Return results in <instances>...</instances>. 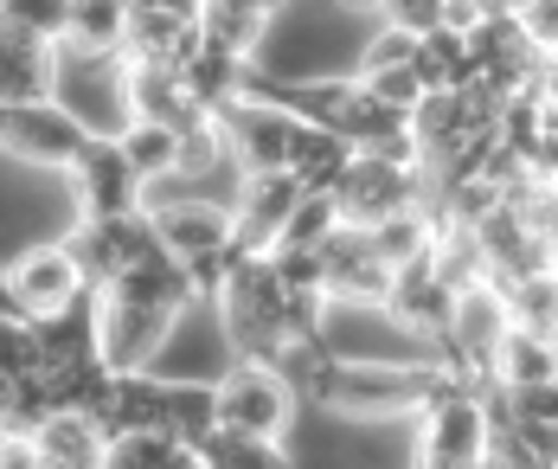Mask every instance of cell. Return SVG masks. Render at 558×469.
<instances>
[{
    "mask_svg": "<svg viewBox=\"0 0 558 469\" xmlns=\"http://www.w3.org/2000/svg\"><path fill=\"white\" fill-rule=\"evenodd\" d=\"M386 309L391 322H404L424 348L437 341L449 328V309H456V290H449L444 277L430 270V257H417V264H398L391 270V290H386Z\"/></svg>",
    "mask_w": 558,
    "mask_h": 469,
    "instance_id": "12",
    "label": "cell"
},
{
    "mask_svg": "<svg viewBox=\"0 0 558 469\" xmlns=\"http://www.w3.org/2000/svg\"><path fill=\"white\" fill-rule=\"evenodd\" d=\"M90 309H97V353L116 373L155 366L173 322H180V309H155V302H135V296H116V290H90Z\"/></svg>",
    "mask_w": 558,
    "mask_h": 469,
    "instance_id": "6",
    "label": "cell"
},
{
    "mask_svg": "<svg viewBox=\"0 0 558 469\" xmlns=\"http://www.w3.org/2000/svg\"><path fill=\"white\" fill-rule=\"evenodd\" d=\"M122 7H135V0H122Z\"/></svg>",
    "mask_w": 558,
    "mask_h": 469,
    "instance_id": "33",
    "label": "cell"
},
{
    "mask_svg": "<svg viewBox=\"0 0 558 469\" xmlns=\"http://www.w3.org/2000/svg\"><path fill=\"white\" fill-rule=\"evenodd\" d=\"M84 142H90V129L71 117L58 97L0 110V155H7V161H26V168H39V175H64Z\"/></svg>",
    "mask_w": 558,
    "mask_h": 469,
    "instance_id": "5",
    "label": "cell"
},
{
    "mask_svg": "<svg viewBox=\"0 0 558 469\" xmlns=\"http://www.w3.org/2000/svg\"><path fill=\"white\" fill-rule=\"evenodd\" d=\"M0 20L7 26H26L39 39H58L64 46V20H71V0H0Z\"/></svg>",
    "mask_w": 558,
    "mask_h": 469,
    "instance_id": "27",
    "label": "cell"
},
{
    "mask_svg": "<svg viewBox=\"0 0 558 469\" xmlns=\"http://www.w3.org/2000/svg\"><path fill=\"white\" fill-rule=\"evenodd\" d=\"M482 437H488V406L469 386H449L411 411V457L430 469H475Z\"/></svg>",
    "mask_w": 558,
    "mask_h": 469,
    "instance_id": "4",
    "label": "cell"
},
{
    "mask_svg": "<svg viewBox=\"0 0 558 469\" xmlns=\"http://www.w3.org/2000/svg\"><path fill=\"white\" fill-rule=\"evenodd\" d=\"M135 7H161V13H180V20H199L206 0H135Z\"/></svg>",
    "mask_w": 558,
    "mask_h": 469,
    "instance_id": "30",
    "label": "cell"
},
{
    "mask_svg": "<svg viewBox=\"0 0 558 469\" xmlns=\"http://www.w3.org/2000/svg\"><path fill=\"white\" fill-rule=\"evenodd\" d=\"M353 77H360L379 104H391L398 117H411V110H417V97H424V84H417V71H411V64H379V71H353Z\"/></svg>",
    "mask_w": 558,
    "mask_h": 469,
    "instance_id": "26",
    "label": "cell"
},
{
    "mask_svg": "<svg viewBox=\"0 0 558 469\" xmlns=\"http://www.w3.org/2000/svg\"><path fill=\"white\" fill-rule=\"evenodd\" d=\"M180 77L193 84V97H199L206 110H219V104H231V97L251 84V59L225 52V46H213V39L199 33V46H193V59L180 64Z\"/></svg>",
    "mask_w": 558,
    "mask_h": 469,
    "instance_id": "16",
    "label": "cell"
},
{
    "mask_svg": "<svg viewBox=\"0 0 558 469\" xmlns=\"http://www.w3.org/2000/svg\"><path fill=\"white\" fill-rule=\"evenodd\" d=\"M213 399H219V424L225 431H251V437H282L289 444V418H295V386L282 380L270 360L231 353L213 373Z\"/></svg>",
    "mask_w": 558,
    "mask_h": 469,
    "instance_id": "2",
    "label": "cell"
},
{
    "mask_svg": "<svg viewBox=\"0 0 558 469\" xmlns=\"http://www.w3.org/2000/svg\"><path fill=\"white\" fill-rule=\"evenodd\" d=\"M225 129V142H231V161H238V175H270L282 168V155H289V129H295V110H282L270 91H257V84H244L231 104L213 110Z\"/></svg>",
    "mask_w": 558,
    "mask_h": 469,
    "instance_id": "7",
    "label": "cell"
},
{
    "mask_svg": "<svg viewBox=\"0 0 558 469\" xmlns=\"http://www.w3.org/2000/svg\"><path fill=\"white\" fill-rule=\"evenodd\" d=\"M335 7H347L353 20H379V7H386V0H335Z\"/></svg>",
    "mask_w": 558,
    "mask_h": 469,
    "instance_id": "31",
    "label": "cell"
},
{
    "mask_svg": "<svg viewBox=\"0 0 558 469\" xmlns=\"http://www.w3.org/2000/svg\"><path fill=\"white\" fill-rule=\"evenodd\" d=\"M513 13H520L526 39H533L539 52H558V0H520Z\"/></svg>",
    "mask_w": 558,
    "mask_h": 469,
    "instance_id": "28",
    "label": "cell"
},
{
    "mask_svg": "<svg viewBox=\"0 0 558 469\" xmlns=\"http://www.w3.org/2000/svg\"><path fill=\"white\" fill-rule=\"evenodd\" d=\"M116 142H122L129 168L142 175V187H148V180H161V175H173V155H180V129H168V122H148V117H129V129H122Z\"/></svg>",
    "mask_w": 558,
    "mask_h": 469,
    "instance_id": "22",
    "label": "cell"
},
{
    "mask_svg": "<svg viewBox=\"0 0 558 469\" xmlns=\"http://www.w3.org/2000/svg\"><path fill=\"white\" fill-rule=\"evenodd\" d=\"M52 91H58V39H39L26 26L0 20V110L46 104Z\"/></svg>",
    "mask_w": 558,
    "mask_h": 469,
    "instance_id": "9",
    "label": "cell"
},
{
    "mask_svg": "<svg viewBox=\"0 0 558 469\" xmlns=\"http://www.w3.org/2000/svg\"><path fill=\"white\" fill-rule=\"evenodd\" d=\"M39 444V469H104L110 464V431L84 406H52L46 424L33 431Z\"/></svg>",
    "mask_w": 558,
    "mask_h": 469,
    "instance_id": "13",
    "label": "cell"
},
{
    "mask_svg": "<svg viewBox=\"0 0 558 469\" xmlns=\"http://www.w3.org/2000/svg\"><path fill=\"white\" fill-rule=\"evenodd\" d=\"M122 33H129V7L122 0H71V20H64V46L71 52L110 59V52H122Z\"/></svg>",
    "mask_w": 558,
    "mask_h": 469,
    "instance_id": "20",
    "label": "cell"
},
{
    "mask_svg": "<svg viewBox=\"0 0 558 469\" xmlns=\"http://www.w3.org/2000/svg\"><path fill=\"white\" fill-rule=\"evenodd\" d=\"M122 64H129V59H122ZM122 91H129V117L168 122V129H180V135L213 117L173 64H129V71H122Z\"/></svg>",
    "mask_w": 558,
    "mask_h": 469,
    "instance_id": "11",
    "label": "cell"
},
{
    "mask_svg": "<svg viewBox=\"0 0 558 469\" xmlns=\"http://www.w3.org/2000/svg\"><path fill=\"white\" fill-rule=\"evenodd\" d=\"M116 469H199V450L186 437H173L168 424H142V431H116L110 437Z\"/></svg>",
    "mask_w": 558,
    "mask_h": 469,
    "instance_id": "17",
    "label": "cell"
},
{
    "mask_svg": "<svg viewBox=\"0 0 558 469\" xmlns=\"http://www.w3.org/2000/svg\"><path fill=\"white\" fill-rule=\"evenodd\" d=\"M219 424V399H213V380H168V431L186 437L199 450V437Z\"/></svg>",
    "mask_w": 558,
    "mask_h": 469,
    "instance_id": "23",
    "label": "cell"
},
{
    "mask_svg": "<svg viewBox=\"0 0 558 469\" xmlns=\"http://www.w3.org/2000/svg\"><path fill=\"white\" fill-rule=\"evenodd\" d=\"M411 71H417V84H424V91H462V84L475 77V59H469L462 33L437 26V33H424V39H417Z\"/></svg>",
    "mask_w": 558,
    "mask_h": 469,
    "instance_id": "21",
    "label": "cell"
},
{
    "mask_svg": "<svg viewBox=\"0 0 558 469\" xmlns=\"http://www.w3.org/2000/svg\"><path fill=\"white\" fill-rule=\"evenodd\" d=\"M199 46V20H180L161 7H129V33H122V59L129 64H180Z\"/></svg>",
    "mask_w": 558,
    "mask_h": 469,
    "instance_id": "15",
    "label": "cell"
},
{
    "mask_svg": "<svg viewBox=\"0 0 558 469\" xmlns=\"http://www.w3.org/2000/svg\"><path fill=\"white\" fill-rule=\"evenodd\" d=\"M347 161H353V142H347V135H335L328 122L295 117V129H289V155H282V175L295 180L302 193H335V180L347 175Z\"/></svg>",
    "mask_w": 558,
    "mask_h": 469,
    "instance_id": "14",
    "label": "cell"
},
{
    "mask_svg": "<svg viewBox=\"0 0 558 469\" xmlns=\"http://www.w3.org/2000/svg\"><path fill=\"white\" fill-rule=\"evenodd\" d=\"M335 206L340 219L353 226H379L404 206H437V175L417 161H398V155H373V148H353L347 175L335 180Z\"/></svg>",
    "mask_w": 558,
    "mask_h": 469,
    "instance_id": "1",
    "label": "cell"
},
{
    "mask_svg": "<svg viewBox=\"0 0 558 469\" xmlns=\"http://www.w3.org/2000/svg\"><path fill=\"white\" fill-rule=\"evenodd\" d=\"M526 380H558V341L513 322L495 348V386H526Z\"/></svg>",
    "mask_w": 558,
    "mask_h": 469,
    "instance_id": "18",
    "label": "cell"
},
{
    "mask_svg": "<svg viewBox=\"0 0 558 469\" xmlns=\"http://www.w3.org/2000/svg\"><path fill=\"white\" fill-rule=\"evenodd\" d=\"M33 366H39V335H33V322H26L20 309H0V373L20 380V373H33Z\"/></svg>",
    "mask_w": 558,
    "mask_h": 469,
    "instance_id": "25",
    "label": "cell"
},
{
    "mask_svg": "<svg viewBox=\"0 0 558 469\" xmlns=\"http://www.w3.org/2000/svg\"><path fill=\"white\" fill-rule=\"evenodd\" d=\"M7 406H13V380L0 373V424H7Z\"/></svg>",
    "mask_w": 558,
    "mask_h": 469,
    "instance_id": "32",
    "label": "cell"
},
{
    "mask_svg": "<svg viewBox=\"0 0 558 469\" xmlns=\"http://www.w3.org/2000/svg\"><path fill=\"white\" fill-rule=\"evenodd\" d=\"M482 13H488L482 0H444V26H449V33H469Z\"/></svg>",
    "mask_w": 558,
    "mask_h": 469,
    "instance_id": "29",
    "label": "cell"
},
{
    "mask_svg": "<svg viewBox=\"0 0 558 469\" xmlns=\"http://www.w3.org/2000/svg\"><path fill=\"white\" fill-rule=\"evenodd\" d=\"M148 219H155V238L168 244L173 257L231 244V200L225 193H180L168 206H148Z\"/></svg>",
    "mask_w": 558,
    "mask_h": 469,
    "instance_id": "10",
    "label": "cell"
},
{
    "mask_svg": "<svg viewBox=\"0 0 558 469\" xmlns=\"http://www.w3.org/2000/svg\"><path fill=\"white\" fill-rule=\"evenodd\" d=\"M0 277H7V302H13L26 322H46V315H58V309H71V302H84V296H90L84 264L71 257L64 232L33 238L26 251H13V257L0 264Z\"/></svg>",
    "mask_w": 558,
    "mask_h": 469,
    "instance_id": "3",
    "label": "cell"
},
{
    "mask_svg": "<svg viewBox=\"0 0 558 469\" xmlns=\"http://www.w3.org/2000/svg\"><path fill=\"white\" fill-rule=\"evenodd\" d=\"M64 193H71V219L77 213H135L142 206V175L129 168L116 135H90L77 148V161L64 168Z\"/></svg>",
    "mask_w": 558,
    "mask_h": 469,
    "instance_id": "8",
    "label": "cell"
},
{
    "mask_svg": "<svg viewBox=\"0 0 558 469\" xmlns=\"http://www.w3.org/2000/svg\"><path fill=\"white\" fill-rule=\"evenodd\" d=\"M282 464H289L282 437H251V431H225V424H213L199 437V469H282Z\"/></svg>",
    "mask_w": 558,
    "mask_h": 469,
    "instance_id": "19",
    "label": "cell"
},
{
    "mask_svg": "<svg viewBox=\"0 0 558 469\" xmlns=\"http://www.w3.org/2000/svg\"><path fill=\"white\" fill-rule=\"evenodd\" d=\"M335 226H340L335 193H302V200L289 206V219H282V238H277V244H322Z\"/></svg>",
    "mask_w": 558,
    "mask_h": 469,
    "instance_id": "24",
    "label": "cell"
}]
</instances>
